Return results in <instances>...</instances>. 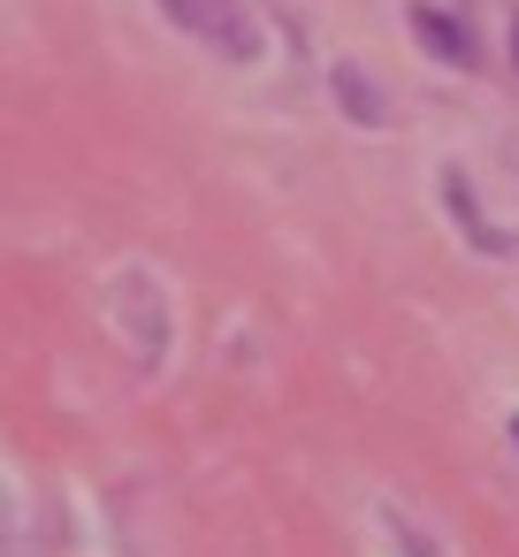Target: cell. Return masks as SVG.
<instances>
[{"mask_svg":"<svg viewBox=\"0 0 519 557\" xmlns=\"http://www.w3.org/2000/svg\"><path fill=\"white\" fill-rule=\"evenodd\" d=\"M161 16L176 32H191L199 47H214L222 62H252L260 54V24L245 0H161Z\"/></svg>","mask_w":519,"mask_h":557,"instance_id":"1","label":"cell"},{"mask_svg":"<svg viewBox=\"0 0 519 557\" xmlns=\"http://www.w3.org/2000/svg\"><path fill=\"white\" fill-rule=\"evenodd\" d=\"M412 32H420V47H428L435 62H450V70H473V62H481L473 39H466V24L443 16V9H412Z\"/></svg>","mask_w":519,"mask_h":557,"instance_id":"2","label":"cell"},{"mask_svg":"<svg viewBox=\"0 0 519 557\" xmlns=\"http://www.w3.org/2000/svg\"><path fill=\"white\" fill-rule=\"evenodd\" d=\"M443 199H450V214H458V230H466V245H473V252H511V245L489 230V214L473 207V191H466V176H458V169L443 176Z\"/></svg>","mask_w":519,"mask_h":557,"instance_id":"3","label":"cell"},{"mask_svg":"<svg viewBox=\"0 0 519 557\" xmlns=\"http://www.w3.org/2000/svg\"><path fill=\"white\" fill-rule=\"evenodd\" d=\"M336 100H344V115H351L359 131H382V92H374V85H367L351 62L336 70Z\"/></svg>","mask_w":519,"mask_h":557,"instance_id":"4","label":"cell"},{"mask_svg":"<svg viewBox=\"0 0 519 557\" xmlns=\"http://www.w3.org/2000/svg\"><path fill=\"white\" fill-rule=\"evenodd\" d=\"M511 62H519V16H511Z\"/></svg>","mask_w":519,"mask_h":557,"instance_id":"5","label":"cell"},{"mask_svg":"<svg viewBox=\"0 0 519 557\" xmlns=\"http://www.w3.org/2000/svg\"><path fill=\"white\" fill-rule=\"evenodd\" d=\"M511 443H519V420H511Z\"/></svg>","mask_w":519,"mask_h":557,"instance_id":"6","label":"cell"}]
</instances>
